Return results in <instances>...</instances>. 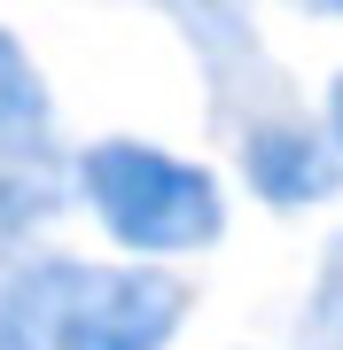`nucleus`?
Returning <instances> with one entry per match:
<instances>
[{
  "label": "nucleus",
  "instance_id": "obj_4",
  "mask_svg": "<svg viewBox=\"0 0 343 350\" xmlns=\"http://www.w3.org/2000/svg\"><path fill=\"white\" fill-rule=\"evenodd\" d=\"M140 8L164 16V31L188 47L195 78H203V101L218 125H234L242 109H266V101L296 94L281 63L266 55V39L250 24V0H140Z\"/></svg>",
  "mask_w": 343,
  "mask_h": 350
},
{
  "label": "nucleus",
  "instance_id": "obj_6",
  "mask_svg": "<svg viewBox=\"0 0 343 350\" xmlns=\"http://www.w3.org/2000/svg\"><path fill=\"white\" fill-rule=\"evenodd\" d=\"M8 133H55V86L39 70V55L0 24V140Z\"/></svg>",
  "mask_w": 343,
  "mask_h": 350
},
{
  "label": "nucleus",
  "instance_id": "obj_8",
  "mask_svg": "<svg viewBox=\"0 0 343 350\" xmlns=\"http://www.w3.org/2000/svg\"><path fill=\"white\" fill-rule=\"evenodd\" d=\"M312 117H320V133H328V148H335V163H343V70L328 78V94L312 101Z\"/></svg>",
  "mask_w": 343,
  "mask_h": 350
},
{
  "label": "nucleus",
  "instance_id": "obj_9",
  "mask_svg": "<svg viewBox=\"0 0 343 350\" xmlns=\"http://www.w3.org/2000/svg\"><path fill=\"white\" fill-rule=\"evenodd\" d=\"M296 16H312V24H343V0H289Z\"/></svg>",
  "mask_w": 343,
  "mask_h": 350
},
{
  "label": "nucleus",
  "instance_id": "obj_1",
  "mask_svg": "<svg viewBox=\"0 0 343 350\" xmlns=\"http://www.w3.org/2000/svg\"><path fill=\"white\" fill-rule=\"evenodd\" d=\"M195 288L172 265L8 250L0 257V350H179Z\"/></svg>",
  "mask_w": 343,
  "mask_h": 350
},
{
  "label": "nucleus",
  "instance_id": "obj_7",
  "mask_svg": "<svg viewBox=\"0 0 343 350\" xmlns=\"http://www.w3.org/2000/svg\"><path fill=\"white\" fill-rule=\"evenodd\" d=\"M296 350H343V226L320 241L312 280L296 296Z\"/></svg>",
  "mask_w": 343,
  "mask_h": 350
},
{
  "label": "nucleus",
  "instance_id": "obj_5",
  "mask_svg": "<svg viewBox=\"0 0 343 350\" xmlns=\"http://www.w3.org/2000/svg\"><path fill=\"white\" fill-rule=\"evenodd\" d=\"M71 211V148L55 133L0 140V257L47 241V226Z\"/></svg>",
  "mask_w": 343,
  "mask_h": 350
},
{
  "label": "nucleus",
  "instance_id": "obj_3",
  "mask_svg": "<svg viewBox=\"0 0 343 350\" xmlns=\"http://www.w3.org/2000/svg\"><path fill=\"white\" fill-rule=\"evenodd\" d=\"M234 148V179L250 187L266 211L296 218V211H320V202L343 195V163L328 148V133H320L312 101L305 94H281L266 109H242L234 125H218Z\"/></svg>",
  "mask_w": 343,
  "mask_h": 350
},
{
  "label": "nucleus",
  "instance_id": "obj_2",
  "mask_svg": "<svg viewBox=\"0 0 343 350\" xmlns=\"http://www.w3.org/2000/svg\"><path fill=\"white\" fill-rule=\"evenodd\" d=\"M71 211H86V226L110 241V257L188 265L227 241L234 195L218 179V163L203 156H179L140 133H102L86 148H71Z\"/></svg>",
  "mask_w": 343,
  "mask_h": 350
}]
</instances>
